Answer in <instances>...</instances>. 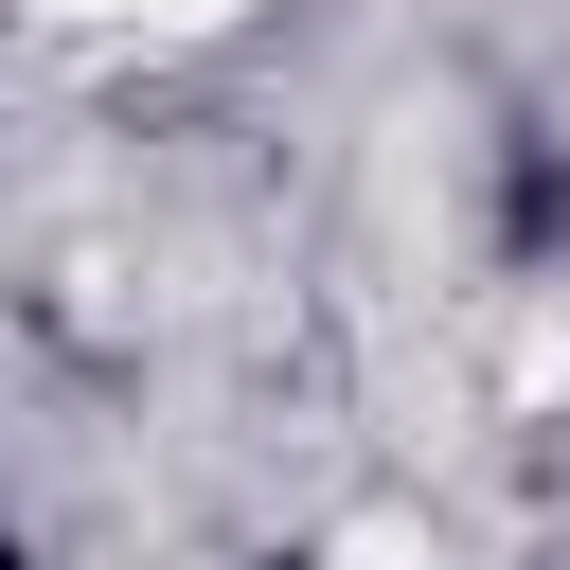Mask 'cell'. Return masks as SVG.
Instances as JSON below:
<instances>
[{"instance_id": "cell-1", "label": "cell", "mask_w": 570, "mask_h": 570, "mask_svg": "<svg viewBox=\"0 0 570 570\" xmlns=\"http://www.w3.org/2000/svg\"><path fill=\"white\" fill-rule=\"evenodd\" d=\"M517 249H570V160H517Z\"/></svg>"}]
</instances>
